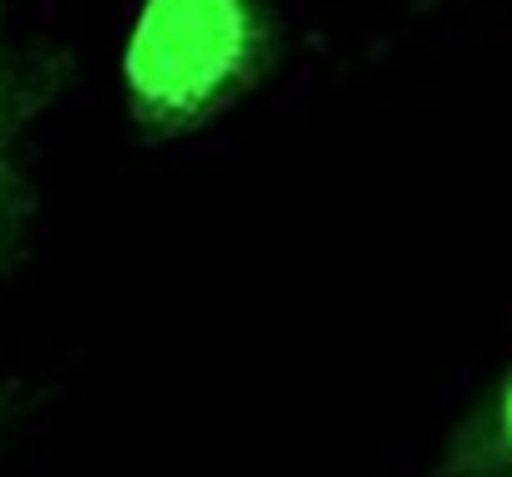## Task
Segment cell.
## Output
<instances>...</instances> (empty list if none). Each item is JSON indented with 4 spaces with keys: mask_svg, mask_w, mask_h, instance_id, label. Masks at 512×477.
<instances>
[{
    "mask_svg": "<svg viewBox=\"0 0 512 477\" xmlns=\"http://www.w3.org/2000/svg\"><path fill=\"white\" fill-rule=\"evenodd\" d=\"M426 477H512V371L457 422Z\"/></svg>",
    "mask_w": 512,
    "mask_h": 477,
    "instance_id": "cell-2",
    "label": "cell"
},
{
    "mask_svg": "<svg viewBox=\"0 0 512 477\" xmlns=\"http://www.w3.org/2000/svg\"><path fill=\"white\" fill-rule=\"evenodd\" d=\"M36 401H41V391H36L31 381H21V376H0V442H6V437L36 412Z\"/></svg>",
    "mask_w": 512,
    "mask_h": 477,
    "instance_id": "cell-4",
    "label": "cell"
},
{
    "mask_svg": "<svg viewBox=\"0 0 512 477\" xmlns=\"http://www.w3.org/2000/svg\"><path fill=\"white\" fill-rule=\"evenodd\" d=\"M274 66L259 0H142L122 46V102L142 143H178L229 117Z\"/></svg>",
    "mask_w": 512,
    "mask_h": 477,
    "instance_id": "cell-1",
    "label": "cell"
},
{
    "mask_svg": "<svg viewBox=\"0 0 512 477\" xmlns=\"http://www.w3.org/2000/svg\"><path fill=\"white\" fill-rule=\"evenodd\" d=\"M431 6H442V0H421V11H431Z\"/></svg>",
    "mask_w": 512,
    "mask_h": 477,
    "instance_id": "cell-5",
    "label": "cell"
},
{
    "mask_svg": "<svg viewBox=\"0 0 512 477\" xmlns=\"http://www.w3.org/2000/svg\"><path fill=\"white\" fill-rule=\"evenodd\" d=\"M26 224V183H21V158H16V112H11V87L0 72V259L11 254Z\"/></svg>",
    "mask_w": 512,
    "mask_h": 477,
    "instance_id": "cell-3",
    "label": "cell"
}]
</instances>
